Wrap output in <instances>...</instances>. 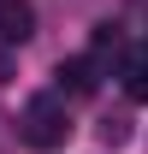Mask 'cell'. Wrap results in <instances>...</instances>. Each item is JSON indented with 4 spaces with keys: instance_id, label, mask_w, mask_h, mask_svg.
<instances>
[{
    "instance_id": "cell-4",
    "label": "cell",
    "mask_w": 148,
    "mask_h": 154,
    "mask_svg": "<svg viewBox=\"0 0 148 154\" xmlns=\"http://www.w3.org/2000/svg\"><path fill=\"white\" fill-rule=\"evenodd\" d=\"M125 95H130V101H148V59H142V54L125 65Z\"/></svg>"
},
{
    "instance_id": "cell-2",
    "label": "cell",
    "mask_w": 148,
    "mask_h": 154,
    "mask_svg": "<svg viewBox=\"0 0 148 154\" xmlns=\"http://www.w3.org/2000/svg\"><path fill=\"white\" fill-rule=\"evenodd\" d=\"M36 36V6L30 0H0V42H30Z\"/></svg>"
},
{
    "instance_id": "cell-3",
    "label": "cell",
    "mask_w": 148,
    "mask_h": 154,
    "mask_svg": "<svg viewBox=\"0 0 148 154\" xmlns=\"http://www.w3.org/2000/svg\"><path fill=\"white\" fill-rule=\"evenodd\" d=\"M95 83H101V77H95V59L89 54H77V59L59 65V89H65V95H95Z\"/></svg>"
},
{
    "instance_id": "cell-5",
    "label": "cell",
    "mask_w": 148,
    "mask_h": 154,
    "mask_svg": "<svg viewBox=\"0 0 148 154\" xmlns=\"http://www.w3.org/2000/svg\"><path fill=\"white\" fill-rule=\"evenodd\" d=\"M101 142H107V148H125V142H130V125H125V119H107V125H101Z\"/></svg>"
},
{
    "instance_id": "cell-1",
    "label": "cell",
    "mask_w": 148,
    "mask_h": 154,
    "mask_svg": "<svg viewBox=\"0 0 148 154\" xmlns=\"http://www.w3.org/2000/svg\"><path fill=\"white\" fill-rule=\"evenodd\" d=\"M18 136H24L36 154H54L59 142L71 136V113H65V101H59V95H36L30 107H24V119H18Z\"/></svg>"
}]
</instances>
